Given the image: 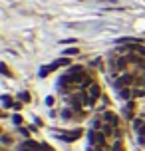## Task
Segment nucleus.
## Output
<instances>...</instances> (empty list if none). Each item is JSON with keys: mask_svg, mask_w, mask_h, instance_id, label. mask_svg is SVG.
<instances>
[{"mask_svg": "<svg viewBox=\"0 0 145 151\" xmlns=\"http://www.w3.org/2000/svg\"><path fill=\"white\" fill-rule=\"evenodd\" d=\"M88 137H90V143H92L93 147H109V149H111V145L107 143V135L103 133V131L92 129V131L88 133Z\"/></svg>", "mask_w": 145, "mask_h": 151, "instance_id": "f257e3e1", "label": "nucleus"}, {"mask_svg": "<svg viewBox=\"0 0 145 151\" xmlns=\"http://www.w3.org/2000/svg\"><path fill=\"white\" fill-rule=\"evenodd\" d=\"M62 66H70V58H60V60H56V62H52L50 66H44V68L40 70V76L44 78V76H48L50 72H54L56 68H62Z\"/></svg>", "mask_w": 145, "mask_h": 151, "instance_id": "f03ea898", "label": "nucleus"}, {"mask_svg": "<svg viewBox=\"0 0 145 151\" xmlns=\"http://www.w3.org/2000/svg\"><path fill=\"white\" fill-rule=\"evenodd\" d=\"M18 151H46V147H44V143H36V141H32V139H26V141L18 147Z\"/></svg>", "mask_w": 145, "mask_h": 151, "instance_id": "7ed1b4c3", "label": "nucleus"}, {"mask_svg": "<svg viewBox=\"0 0 145 151\" xmlns=\"http://www.w3.org/2000/svg\"><path fill=\"white\" fill-rule=\"evenodd\" d=\"M60 139H64V141H76V139H80L82 137V129H76V131H68V133H62V135H58Z\"/></svg>", "mask_w": 145, "mask_h": 151, "instance_id": "20e7f679", "label": "nucleus"}, {"mask_svg": "<svg viewBox=\"0 0 145 151\" xmlns=\"http://www.w3.org/2000/svg\"><path fill=\"white\" fill-rule=\"evenodd\" d=\"M101 117H103V121L106 123H113V125H117L119 121H117V115H115L113 111H103L101 113Z\"/></svg>", "mask_w": 145, "mask_h": 151, "instance_id": "39448f33", "label": "nucleus"}, {"mask_svg": "<svg viewBox=\"0 0 145 151\" xmlns=\"http://www.w3.org/2000/svg\"><path fill=\"white\" fill-rule=\"evenodd\" d=\"M133 98H145V88H133Z\"/></svg>", "mask_w": 145, "mask_h": 151, "instance_id": "423d86ee", "label": "nucleus"}, {"mask_svg": "<svg viewBox=\"0 0 145 151\" xmlns=\"http://www.w3.org/2000/svg\"><path fill=\"white\" fill-rule=\"evenodd\" d=\"M78 52H80V50H78V48H66V50H64V54H66V56H68V58H70V56H76Z\"/></svg>", "mask_w": 145, "mask_h": 151, "instance_id": "0eeeda50", "label": "nucleus"}, {"mask_svg": "<svg viewBox=\"0 0 145 151\" xmlns=\"http://www.w3.org/2000/svg\"><path fill=\"white\" fill-rule=\"evenodd\" d=\"M2 104H4V107H10V106H14V104H12V99L8 98V96H4V98H2Z\"/></svg>", "mask_w": 145, "mask_h": 151, "instance_id": "6e6552de", "label": "nucleus"}, {"mask_svg": "<svg viewBox=\"0 0 145 151\" xmlns=\"http://www.w3.org/2000/svg\"><path fill=\"white\" fill-rule=\"evenodd\" d=\"M18 98L22 99V101H28V99H30V93H28V91H22V93H20Z\"/></svg>", "mask_w": 145, "mask_h": 151, "instance_id": "1a4fd4ad", "label": "nucleus"}, {"mask_svg": "<svg viewBox=\"0 0 145 151\" xmlns=\"http://www.w3.org/2000/svg\"><path fill=\"white\" fill-rule=\"evenodd\" d=\"M62 117H64V119H70V117H72V109H64V111H62Z\"/></svg>", "mask_w": 145, "mask_h": 151, "instance_id": "9d476101", "label": "nucleus"}, {"mask_svg": "<svg viewBox=\"0 0 145 151\" xmlns=\"http://www.w3.org/2000/svg\"><path fill=\"white\" fill-rule=\"evenodd\" d=\"M12 121H14L16 125H20V123H22V117H20V115H14V117H12Z\"/></svg>", "mask_w": 145, "mask_h": 151, "instance_id": "9b49d317", "label": "nucleus"}, {"mask_svg": "<svg viewBox=\"0 0 145 151\" xmlns=\"http://www.w3.org/2000/svg\"><path fill=\"white\" fill-rule=\"evenodd\" d=\"M46 106H54V98H52V96H48V98H46Z\"/></svg>", "mask_w": 145, "mask_h": 151, "instance_id": "f8f14e48", "label": "nucleus"}, {"mask_svg": "<svg viewBox=\"0 0 145 151\" xmlns=\"http://www.w3.org/2000/svg\"><path fill=\"white\" fill-rule=\"evenodd\" d=\"M2 74H4V76H10V72H8V68L4 66V64H2Z\"/></svg>", "mask_w": 145, "mask_h": 151, "instance_id": "ddd939ff", "label": "nucleus"}, {"mask_svg": "<svg viewBox=\"0 0 145 151\" xmlns=\"http://www.w3.org/2000/svg\"><path fill=\"white\" fill-rule=\"evenodd\" d=\"M20 133H22L24 137H28V129H24V127H20Z\"/></svg>", "mask_w": 145, "mask_h": 151, "instance_id": "4468645a", "label": "nucleus"}, {"mask_svg": "<svg viewBox=\"0 0 145 151\" xmlns=\"http://www.w3.org/2000/svg\"><path fill=\"white\" fill-rule=\"evenodd\" d=\"M109 147H93V151H107Z\"/></svg>", "mask_w": 145, "mask_h": 151, "instance_id": "2eb2a0df", "label": "nucleus"}]
</instances>
